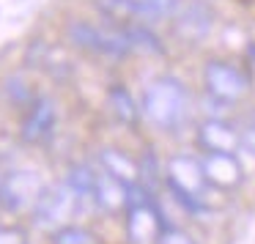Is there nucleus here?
<instances>
[{"instance_id": "1", "label": "nucleus", "mask_w": 255, "mask_h": 244, "mask_svg": "<svg viewBox=\"0 0 255 244\" xmlns=\"http://www.w3.org/2000/svg\"><path fill=\"white\" fill-rule=\"evenodd\" d=\"M192 94L176 74H159L145 85L140 96V116L159 132H178L189 118Z\"/></svg>"}, {"instance_id": "2", "label": "nucleus", "mask_w": 255, "mask_h": 244, "mask_svg": "<svg viewBox=\"0 0 255 244\" xmlns=\"http://www.w3.org/2000/svg\"><path fill=\"white\" fill-rule=\"evenodd\" d=\"M162 178H165V187L170 189L173 200L181 203L187 211L200 214L206 209L209 181H206L203 159L192 154H173L162 167Z\"/></svg>"}, {"instance_id": "3", "label": "nucleus", "mask_w": 255, "mask_h": 244, "mask_svg": "<svg viewBox=\"0 0 255 244\" xmlns=\"http://www.w3.org/2000/svg\"><path fill=\"white\" fill-rule=\"evenodd\" d=\"M203 91L217 105H242L253 94V74L244 63L231 58H209L203 63Z\"/></svg>"}, {"instance_id": "4", "label": "nucleus", "mask_w": 255, "mask_h": 244, "mask_svg": "<svg viewBox=\"0 0 255 244\" xmlns=\"http://www.w3.org/2000/svg\"><path fill=\"white\" fill-rule=\"evenodd\" d=\"M66 39L69 44H74L77 50H85L91 55H102V58H129L132 55V44L124 28L116 25H94L88 19H69L66 22Z\"/></svg>"}, {"instance_id": "5", "label": "nucleus", "mask_w": 255, "mask_h": 244, "mask_svg": "<svg viewBox=\"0 0 255 244\" xmlns=\"http://www.w3.org/2000/svg\"><path fill=\"white\" fill-rule=\"evenodd\" d=\"M127 242L129 244H156L162 236V231L167 228L165 214L159 211V206L154 203L151 195L134 200L127 206Z\"/></svg>"}, {"instance_id": "6", "label": "nucleus", "mask_w": 255, "mask_h": 244, "mask_svg": "<svg viewBox=\"0 0 255 244\" xmlns=\"http://www.w3.org/2000/svg\"><path fill=\"white\" fill-rule=\"evenodd\" d=\"M77 195L72 192L69 184H58V187H44L39 200L33 203V220L41 228H61L69 225V217L77 209Z\"/></svg>"}, {"instance_id": "7", "label": "nucleus", "mask_w": 255, "mask_h": 244, "mask_svg": "<svg viewBox=\"0 0 255 244\" xmlns=\"http://www.w3.org/2000/svg\"><path fill=\"white\" fill-rule=\"evenodd\" d=\"M173 33L184 41V44H198L214 28V11L203 0H184L176 17L170 19Z\"/></svg>"}, {"instance_id": "8", "label": "nucleus", "mask_w": 255, "mask_h": 244, "mask_svg": "<svg viewBox=\"0 0 255 244\" xmlns=\"http://www.w3.org/2000/svg\"><path fill=\"white\" fill-rule=\"evenodd\" d=\"M44 192V181L36 170H14L3 181V195L0 203L8 211H22L33 209V203L39 200V195Z\"/></svg>"}, {"instance_id": "9", "label": "nucleus", "mask_w": 255, "mask_h": 244, "mask_svg": "<svg viewBox=\"0 0 255 244\" xmlns=\"http://www.w3.org/2000/svg\"><path fill=\"white\" fill-rule=\"evenodd\" d=\"M55 123H58V107L50 96H36L30 99L28 113L22 118V140L30 145H39L47 143L55 132Z\"/></svg>"}, {"instance_id": "10", "label": "nucleus", "mask_w": 255, "mask_h": 244, "mask_svg": "<svg viewBox=\"0 0 255 244\" xmlns=\"http://www.w3.org/2000/svg\"><path fill=\"white\" fill-rule=\"evenodd\" d=\"M198 145L206 154H236L239 151V126L225 118H206L198 123Z\"/></svg>"}, {"instance_id": "11", "label": "nucleus", "mask_w": 255, "mask_h": 244, "mask_svg": "<svg viewBox=\"0 0 255 244\" xmlns=\"http://www.w3.org/2000/svg\"><path fill=\"white\" fill-rule=\"evenodd\" d=\"M203 170L209 187L231 192V189L242 187L244 181V167L236 154H206L203 156Z\"/></svg>"}, {"instance_id": "12", "label": "nucleus", "mask_w": 255, "mask_h": 244, "mask_svg": "<svg viewBox=\"0 0 255 244\" xmlns=\"http://www.w3.org/2000/svg\"><path fill=\"white\" fill-rule=\"evenodd\" d=\"M94 203L99 206L107 214H118V211H127L129 206V184H124L121 178L110 176V173H96V184L94 192H91Z\"/></svg>"}, {"instance_id": "13", "label": "nucleus", "mask_w": 255, "mask_h": 244, "mask_svg": "<svg viewBox=\"0 0 255 244\" xmlns=\"http://www.w3.org/2000/svg\"><path fill=\"white\" fill-rule=\"evenodd\" d=\"M96 8H99L102 17L110 25H116V28H129V25L145 22L140 0H96Z\"/></svg>"}, {"instance_id": "14", "label": "nucleus", "mask_w": 255, "mask_h": 244, "mask_svg": "<svg viewBox=\"0 0 255 244\" xmlns=\"http://www.w3.org/2000/svg\"><path fill=\"white\" fill-rule=\"evenodd\" d=\"M99 162H102V170L110 173V176L121 178L124 184H134L140 181V162L127 156L124 151L118 148H102L99 151Z\"/></svg>"}, {"instance_id": "15", "label": "nucleus", "mask_w": 255, "mask_h": 244, "mask_svg": "<svg viewBox=\"0 0 255 244\" xmlns=\"http://www.w3.org/2000/svg\"><path fill=\"white\" fill-rule=\"evenodd\" d=\"M107 107H110V113L116 116L118 123H124V126H137L140 123V105L132 99V94H129L124 85H110V91H107Z\"/></svg>"}, {"instance_id": "16", "label": "nucleus", "mask_w": 255, "mask_h": 244, "mask_svg": "<svg viewBox=\"0 0 255 244\" xmlns=\"http://www.w3.org/2000/svg\"><path fill=\"white\" fill-rule=\"evenodd\" d=\"M184 0H140V8H143V19L148 25L156 22H167V19L176 17V11L181 8Z\"/></svg>"}, {"instance_id": "17", "label": "nucleus", "mask_w": 255, "mask_h": 244, "mask_svg": "<svg viewBox=\"0 0 255 244\" xmlns=\"http://www.w3.org/2000/svg\"><path fill=\"white\" fill-rule=\"evenodd\" d=\"M66 184L72 187V192L77 195L80 200L91 198L94 184H96V170L91 165H72L69 167V176H66Z\"/></svg>"}, {"instance_id": "18", "label": "nucleus", "mask_w": 255, "mask_h": 244, "mask_svg": "<svg viewBox=\"0 0 255 244\" xmlns=\"http://www.w3.org/2000/svg\"><path fill=\"white\" fill-rule=\"evenodd\" d=\"M52 244H96V236L83 225H61L52 233Z\"/></svg>"}, {"instance_id": "19", "label": "nucleus", "mask_w": 255, "mask_h": 244, "mask_svg": "<svg viewBox=\"0 0 255 244\" xmlns=\"http://www.w3.org/2000/svg\"><path fill=\"white\" fill-rule=\"evenodd\" d=\"M239 148L255 159V113L239 123Z\"/></svg>"}, {"instance_id": "20", "label": "nucleus", "mask_w": 255, "mask_h": 244, "mask_svg": "<svg viewBox=\"0 0 255 244\" xmlns=\"http://www.w3.org/2000/svg\"><path fill=\"white\" fill-rule=\"evenodd\" d=\"M156 244H200V242L189 231H184V228L167 225L165 231H162V236H159V242H156Z\"/></svg>"}, {"instance_id": "21", "label": "nucleus", "mask_w": 255, "mask_h": 244, "mask_svg": "<svg viewBox=\"0 0 255 244\" xmlns=\"http://www.w3.org/2000/svg\"><path fill=\"white\" fill-rule=\"evenodd\" d=\"M0 244H30L28 233L17 225H0Z\"/></svg>"}, {"instance_id": "22", "label": "nucleus", "mask_w": 255, "mask_h": 244, "mask_svg": "<svg viewBox=\"0 0 255 244\" xmlns=\"http://www.w3.org/2000/svg\"><path fill=\"white\" fill-rule=\"evenodd\" d=\"M3 181H6V176H3V173H0V195H3Z\"/></svg>"}, {"instance_id": "23", "label": "nucleus", "mask_w": 255, "mask_h": 244, "mask_svg": "<svg viewBox=\"0 0 255 244\" xmlns=\"http://www.w3.org/2000/svg\"><path fill=\"white\" fill-rule=\"evenodd\" d=\"M250 55H253V58H255V47H253V50H250Z\"/></svg>"}]
</instances>
